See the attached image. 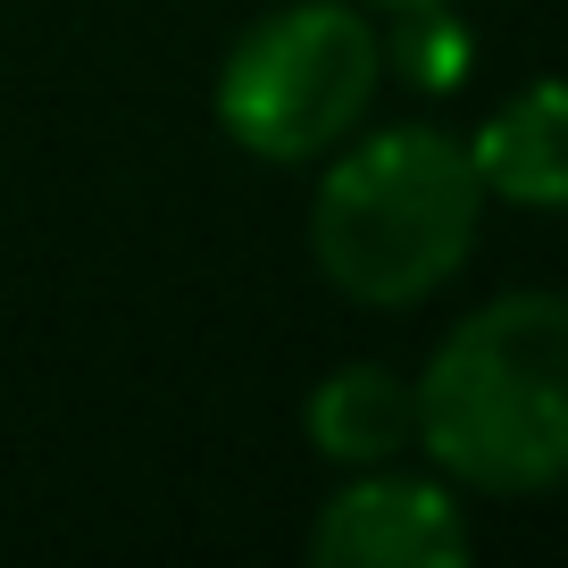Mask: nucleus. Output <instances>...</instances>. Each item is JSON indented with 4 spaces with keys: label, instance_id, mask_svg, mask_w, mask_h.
I'll list each match as a JSON object with an SVG mask.
<instances>
[{
    "label": "nucleus",
    "instance_id": "nucleus-6",
    "mask_svg": "<svg viewBox=\"0 0 568 568\" xmlns=\"http://www.w3.org/2000/svg\"><path fill=\"white\" fill-rule=\"evenodd\" d=\"M302 426H310V452H318V460L385 468V460H402V452L418 444V393L393 368H376V359H352V368H335L302 402Z\"/></svg>",
    "mask_w": 568,
    "mask_h": 568
},
{
    "label": "nucleus",
    "instance_id": "nucleus-2",
    "mask_svg": "<svg viewBox=\"0 0 568 568\" xmlns=\"http://www.w3.org/2000/svg\"><path fill=\"white\" fill-rule=\"evenodd\" d=\"M310 193V260L359 310H418L468 267L485 226V176L468 134L376 125L326 151Z\"/></svg>",
    "mask_w": 568,
    "mask_h": 568
},
{
    "label": "nucleus",
    "instance_id": "nucleus-5",
    "mask_svg": "<svg viewBox=\"0 0 568 568\" xmlns=\"http://www.w3.org/2000/svg\"><path fill=\"white\" fill-rule=\"evenodd\" d=\"M485 201L510 210H568V75H535L468 134Z\"/></svg>",
    "mask_w": 568,
    "mask_h": 568
},
{
    "label": "nucleus",
    "instance_id": "nucleus-3",
    "mask_svg": "<svg viewBox=\"0 0 568 568\" xmlns=\"http://www.w3.org/2000/svg\"><path fill=\"white\" fill-rule=\"evenodd\" d=\"M385 84V34L359 0H284L243 26L217 68V125L267 168H310L368 125Z\"/></svg>",
    "mask_w": 568,
    "mask_h": 568
},
{
    "label": "nucleus",
    "instance_id": "nucleus-1",
    "mask_svg": "<svg viewBox=\"0 0 568 568\" xmlns=\"http://www.w3.org/2000/svg\"><path fill=\"white\" fill-rule=\"evenodd\" d=\"M418 452L468 494L527 501L568 485V293L468 310L418 385Z\"/></svg>",
    "mask_w": 568,
    "mask_h": 568
},
{
    "label": "nucleus",
    "instance_id": "nucleus-4",
    "mask_svg": "<svg viewBox=\"0 0 568 568\" xmlns=\"http://www.w3.org/2000/svg\"><path fill=\"white\" fill-rule=\"evenodd\" d=\"M477 551L452 477H385V468H352L335 501L310 527V560L326 568H460Z\"/></svg>",
    "mask_w": 568,
    "mask_h": 568
},
{
    "label": "nucleus",
    "instance_id": "nucleus-7",
    "mask_svg": "<svg viewBox=\"0 0 568 568\" xmlns=\"http://www.w3.org/2000/svg\"><path fill=\"white\" fill-rule=\"evenodd\" d=\"M376 9H393V18H402V9H452V0H376Z\"/></svg>",
    "mask_w": 568,
    "mask_h": 568
}]
</instances>
